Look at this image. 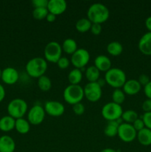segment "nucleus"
Returning <instances> with one entry per match:
<instances>
[{
  "instance_id": "obj_1",
  "label": "nucleus",
  "mask_w": 151,
  "mask_h": 152,
  "mask_svg": "<svg viewBox=\"0 0 151 152\" xmlns=\"http://www.w3.org/2000/svg\"><path fill=\"white\" fill-rule=\"evenodd\" d=\"M87 18L92 23H103L110 16L109 9L102 3H93L89 7L87 12Z\"/></svg>"
},
{
  "instance_id": "obj_2",
  "label": "nucleus",
  "mask_w": 151,
  "mask_h": 152,
  "mask_svg": "<svg viewBox=\"0 0 151 152\" xmlns=\"http://www.w3.org/2000/svg\"><path fill=\"white\" fill-rule=\"evenodd\" d=\"M47 69V61L42 57H34L30 59L25 65V70L31 77L38 78L44 75Z\"/></svg>"
},
{
  "instance_id": "obj_3",
  "label": "nucleus",
  "mask_w": 151,
  "mask_h": 152,
  "mask_svg": "<svg viewBox=\"0 0 151 152\" xmlns=\"http://www.w3.org/2000/svg\"><path fill=\"white\" fill-rule=\"evenodd\" d=\"M105 80L111 87L120 88L123 87L126 80V74L122 69L118 68H111L105 72Z\"/></svg>"
},
{
  "instance_id": "obj_4",
  "label": "nucleus",
  "mask_w": 151,
  "mask_h": 152,
  "mask_svg": "<svg viewBox=\"0 0 151 152\" xmlns=\"http://www.w3.org/2000/svg\"><path fill=\"white\" fill-rule=\"evenodd\" d=\"M84 96V88L81 87L79 84H70L65 88L63 92V97L65 102L73 105L81 102Z\"/></svg>"
},
{
  "instance_id": "obj_5",
  "label": "nucleus",
  "mask_w": 151,
  "mask_h": 152,
  "mask_svg": "<svg viewBox=\"0 0 151 152\" xmlns=\"http://www.w3.org/2000/svg\"><path fill=\"white\" fill-rule=\"evenodd\" d=\"M7 113L15 120L22 118L28 111V103L21 98H16L10 101L7 105Z\"/></svg>"
},
{
  "instance_id": "obj_6",
  "label": "nucleus",
  "mask_w": 151,
  "mask_h": 152,
  "mask_svg": "<svg viewBox=\"0 0 151 152\" xmlns=\"http://www.w3.org/2000/svg\"><path fill=\"white\" fill-rule=\"evenodd\" d=\"M123 113L121 105L115 103L112 101L103 105L102 108V115L105 120L109 121L117 120L121 117Z\"/></svg>"
},
{
  "instance_id": "obj_7",
  "label": "nucleus",
  "mask_w": 151,
  "mask_h": 152,
  "mask_svg": "<svg viewBox=\"0 0 151 152\" xmlns=\"http://www.w3.org/2000/svg\"><path fill=\"white\" fill-rule=\"evenodd\" d=\"M62 45L56 41L49 42L44 47V55L46 61L53 63H57L62 57Z\"/></svg>"
},
{
  "instance_id": "obj_8",
  "label": "nucleus",
  "mask_w": 151,
  "mask_h": 152,
  "mask_svg": "<svg viewBox=\"0 0 151 152\" xmlns=\"http://www.w3.org/2000/svg\"><path fill=\"white\" fill-rule=\"evenodd\" d=\"M90 59V55L88 50L84 48H78L72 55L70 58V62L75 67V68L83 69Z\"/></svg>"
},
{
  "instance_id": "obj_9",
  "label": "nucleus",
  "mask_w": 151,
  "mask_h": 152,
  "mask_svg": "<svg viewBox=\"0 0 151 152\" xmlns=\"http://www.w3.org/2000/svg\"><path fill=\"white\" fill-rule=\"evenodd\" d=\"M84 96L90 102H96L101 99L102 95V87L97 82H89L84 88Z\"/></svg>"
},
{
  "instance_id": "obj_10",
  "label": "nucleus",
  "mask_w": 151,
  "mask_h": 152,
  "mask_svg": "<svg viewBox=\"0 0 151 152\" xmlns=\"http://www.w3.org/2000/svg\"><path fill=\"white\" fill-rule=\"evenodd\" d=\"M118 137L125 142H130L137 137V132L135 130L133 125L127 123H122L118 129Z\"/></svg>"
},
{
  "instance_id": "obj_11",
  "label": "nucleus",
  "mask_w": 151,
  "mask_h": 152,
  "mask_svg": "<svg viewBox=\"0 0 151 152\" xmlns=\"http://www.w3.org/2000/svg\"><path fill=\"white\" fill-rule=\"evenodd\" d=\"M45 111L44 107L39 105H34L31 107L28 114V120L31 125L41 124L45 117Z\"/></svg>"
},
{
  "instance_id": "obj_12",
  "label": "nucleus",
  "mask_w": 151,
  "mask_h": 152,
  "mask_svg": "<svg viewBox=\"0 0 151 152\" xmlns=\"http://www.w3.org/2000/svg\"><path fill=\"white\" fill-rule=\"evenodd\" d=\"M44 111L48 115L52 117H60L65 112V106L60 102L56 100H49L44 104Z\"/></svg>"
},
{
  "instance_id": "obj_13",
  "label": "nucleus",
  "mask_w": 151,
  "mask_h": 152,
  "mask_svg": "<svg viewBox=\"0 0 151 152\" xmlns=\"http://www.w3.org/2000/svg\"><path fill=\"white\" fill-rule=\"evenodd\" d=\"M19 78V74L17 70L12 67H7L2 70L1 78L3 83L7 85H13L17 83Z\"/></svg>"
},
{
  "instance_id": "obj_14",
  "label": "nucleus",
  "mask_w": 151,
  "mask_h": 152,
  "mask_svg": "<svg viewBox=\"0 0 151 152\" xmlns=\"http://www.w3.org/2000/svg\"><path fill=\"white\" fill-rule=\"evenodd\" d=\"M67 1L65 0H48L47 10L49 13L54 15H60L63 13L67 9Z\"/></svg>"
},
{
  "instance_id": "obj_15",
  "label": "nucleus",
  "mask_w": 151,
  "mask_h": 152,
  "mask_svg": "<svg viewBox=\"0 0 151 152\" xmlns=\"http://www.w3.org/2000/svg\"><path fill=\"white\" fill-rule=\"evenodd\" d=\"M138 48L143 54L151 56V32H147L142 36L138 43Z\"/></svg>"
},
{
  "instance_id": "obj_16",
  "label": "nucleus",
  "mask_w": 151,
  "mask_h": 152,
  "mask_svg": "<svg viewBox=\"0 0 151 152\" xmlns=\"http://www.w3.org/2000/svg\"><path fill=\"white\" fill-rule=\"evenodd\" d=\"M122 88L123 91L125 94L135 95L140 91L142 86L137 80L131 79V80H127Z\"/></svg>"
},
{
  "instance_id": "obj_17",
  "label": "nucleus",
  "mask_w": 151,
  "mask_h": 152,
  "mask_svg": "<svg viewBox=\"0 0 151 152\" xmlns=\"http://www.w3.org/2000/svg\"><path fill=\"white\" fill-rule=\"evenodd\" d=\"M16 142L11 137L3 135L0 137V152H14Z\"/></svg>"
},
{
  "instance_id": "obj_18",
  "label": "nucleus",
  "mask_w": 151,
  "mask_h": 152,
  "mask_svg": "<svg viewBox=\"0 0 151 152\" xmlns=\"http://www.w3.org/2000/svg\"><path fill=\"white\" fill-rule=\"evenodd\" d=\"M94 65L99 70V71L107 72L111 68L112 62L110 59L105 55H99L94 59Z\"/></svg>"
},
{
  "instance_id": "obj_19",
  "label": "nucleus",
  "mask_w": 151,
  "mask_h": 152,
  "mask_svg": "<svg viewBox=\"0 0 151 152\" xmlns=\"http://www.w3.org/2000/svg\"><path fill=\"white\" fill-rule=\"evenodd\" d=\"M122 119L120 118L117 120L109 121L104 130V133L108 137H114L118 134V126L122 123Z\"/></svg>"
},
{
  "instance_id": "obj_20",
  "label": "nucleus",
  "mask_w": 151,
  "mask_h": 152,
  "mask_svg": "<svg viewBox=\"0 0 151 152\" xmlns=\"http://www.w3.org/2000/svg\"><path fill=\"white\" fill-rule=\"evenodd\" d=\"M16 120L10 115L4 116L0 119V130L4 132H9L15 129Z\"/></svg>"
},
{
  "instance_id": "obj_21",
  "label": "nucleus",
  "mask_w": 151,
  "mask_h": 152,
  "mask_svg": "<svg viewBox=\"0 0 151 152\" xmlns=\"http://www.w3.org/2000/svg\"><path fill=\"white\" fill-rule=\"evenodd\" d=\"M137 139L139 143L144 146L151 145V130L147 128H144L137 132Z\"/></svg>"
},
{
  "instance_id": "obj_22",
  "label": "nucleus",
  "mask_w": 151,
  "mask_h": 152,
  "mask_svg": "<svg viewBox=\"0 0 151 152\" xmlns=\"http://www.w3.org/2000/svg\"><path fill=\"white\" fill-rule=\"evenodd\" d=\"M15 129L21 134H26L30 129V123L26 119H16L15 123Z\"/></svg>"
},
{
  "instance_id": "obj_23",
  "label": "nucleus",
  "mask_w": 151,
  "mask_h": 152,
  "mask_svg": "<svg viewBox=\"0 0 151 152\" xmlns=\"http://www.w3.org/2000/svg\"><path fill=\"white\" fill-rule=\"evenodd\" d=\"M62 51L65 52L68 54L72 55L78 49L77 43L75 39L72 38H68L64 40L62 45Z\"/></svg>"
},
{
  "instance_id": "obj_24",
  "label": "nucleus",
  "mask_w": 151,
  "mask_h": 152,
  "mask_svg": "<svg viewBox=\"0 0 151 152\" xmlns=\"http://www.w3.org/2000/svg\"><path fill=\"white\" fill-rule=\"evenodd\" d=\"M85 77L89 82H97L100 78V71L95 65H90L86 68Z\"/></svg>"
},
{
  "instance_id": "obj_25",
  "label": "nucleus",
  "mask_w": 151,
  "mask_h": 152,
  "mask_svg": "<svg viewBox=\"0 0 151 152\" xmlns=\"http://www.w3.org/2000/svg\"><path fill=\"white\" fill-rule=\"evenodd\" d=\"M107 50L112 56H119L123 51V45L119 42L113 41L107 45Z\"/></svg>"
},
{
  "instance_id": "obj_26",
  "label": "nucleus",
  "mask_w": 151,
  "mask_h": 152,
  "mask_svg": "<svg viewBox=\"0 0 151 152\" xmlns=\"http://www.w3.org/2000/svg\"><path fill=\"white\" fill-rule=\"evenodd\" d=\"M68 81L72 85H78L82 80V71L78 68H73L68 74Z\"/></svg>"
},
{
  "instance_id": "obj_27",
  "label": "nucleus",
  "mask_w": 151,
  "mask_h": 152,
  "mask_svg": "<svg viewBox=\"0 0 151 152\" xmlns=\"http://www.w3.org/2000/svg\"><path fill=\"white\" fill-rule=\"evenodd\" d=\"M92 22L88 18H81L76 23V28L78 32L85 33L90 31Z\"/></svg>"
},
{
  "instance_id": "obj_28",
  "label": "nucleus",
  "mask_w": 151,
  "mask_h": 152,
  "mask_svg": "<svg viewBox=\"0 0 151 152\" xmlns=\"http://www.w3.org/2000/svg\"><path fill=\"white\" fill-rule=\"evenodd\" d=\"M121 118L122 119V120H124V123L133 124L139 118V115H138V113L134 110H127V111H123Z\"/></svg>"
},
{
  "instance_id": "obj_29",
  "label": "nucleus",
  "mask_w": 151,
  "mask_h": 152,
  "mask_svg": "<svg viewBox=\"0 0 151 152\" xmlns=\"http://www.w3.org/2000/svg\"><path fill=\"white\" fill-rule=\"evenodd\" d=\"M37 85H38V88L41 91H49L51 88L52 82L51 80L47 76L43 75L38 78Z\"/></svg>"
},
{
  "instance_id": "obj_30",
  "label": "nucleus",
  "mask_w": 151,
  "mask_h": 152,
  "mask_svg": "<svg viewBox=\"0 0 151 152\" xmlns=\"http://www.w3.org/2000/svg\"><path fill=\"white\" fill-rule=\"evenodd\" d=\"M112 99L113 102L121 105V103L124 102V99H125V94L121 89L115 88L113 91Z\"/></svg>"
},
{
  "instance_id": "obj_31",
  "label": "nucleus",
  "mask_w": 151,
  "mask_h": 152,
  "mask_svg": "<svg viewBox=\"0 0 151 152\" xmlns=\"http://www.w3.org/2000/svg\"><path fill=\"white\" fill-rule=\"evenodd\" d=\"M48 13L49 12L47 7H36L33 10L32 14L34 19L41 20V19L46 18Z\"/></svg>"
},
{
  "instance_id": "obj_32",
  "label": "nucleus",
  "mask_w": 151,
  "mask_h": 152,
  "mask_svg": "<svg viewBox=\"0 0 151 152\" xmlns=\"http://www.w3.org/2000/svg\"><path fill=\"white\" fill-rule=\"evenodd\" d=\"M73 111L74 114H76V115H81L84 113L85 107L81 102H78V103L73 105Z\"/></svg>"
},
{
  "instance_id": "obj_33",
  "label": "nucleus",
  "mask_w": 151,
  "mask_h": 152,
  "mask_svg": "<svg viewBox=\"0 0 151 152\" xmlns=\"http://www.w3.org/2000/svg\"><path fill=\"white\" fill-rule=\"evenodd\" d=\"M70 62V59L68 57L62 56L57 62V65L59 68H62V69H65V68H67L69 66Z\"/></svg>"
},
{
  "instance_id": "obj_34",
  "label": "nucleus",
  "mask_w": 151,
  "mask_h": 152,
  "mask_svg": "<svg viewBox=\"0 0 151 152\" xmlns=\"http://www.w3.org/2000/svg\"><path fill=\"white\" fill-rule=\"evenodd\" d=\"M142 120L144 123L145 128L151 130V111L150 112H145L142 116Z\"/></svg>"
},
{
  "instance_id": "obj_35",
  "label": "nucleus",
  "mask_w": 151,
  "mask_h": 152,
  "mask_svg": "<svg viewBox=\"0 0 151 152\" xmlns=\"http://www.w3.org/2000/svg\"><path fill=\"white\" fill-rule=\"evenodd\" d=\"M32 4L36 7H47L48 0H32Z\"/></svg>"
},
{
  "instance_id": "obj_36",
  "label": "nucleus",
  "mask_w": 151,
  "mask_h": 152,
  "mask_svg": "<svg viewBox=\"0 0 151 152\" xmlns=\"http://www.w3.org/2000/svg\"><path fill=\"white\" fill-rule=\"evenodd\" d=\"M132 125H133V128H134L135 130H136L137 132H139V131H141L142 129H143L144 128H145L144 123L142 119L141 118H138L137 120H136Z\"/></svg>"
},
{
  "instance_id": "obj_37",
  "label": "nucleus",
  "mask_w": 151,
  "mask_h": 152,
  "mask_svg": "<svg viewBox=\"0 0 151 152\" xmlns=\"http://www.w3.org/2000/svg\"><path fill=\"white\" fill-rule=\"evenodd\" d=\"M102 25L101 24L99 23H92L91 28H90V31H91V33L94 35H99L102 32Z\"/></svg>"
},
{
  "instance_id": "obj_38",
  "label": "nucleus",
  "mask_w": 151,
  "mask_h": 152,
  "mask_svg": "<svg viewBox=\"0 0 151 152\" xmlns=\"http://www.w3.org/2000/svg\"><path fill=\"white\" fill-rule=\"evenodd\" d=\"M137 80L139 81V83H140L141 86H144L147 85L148 83H150V81L149 76L144 74H141V75L139 77V79H138Z\"/></svg>"
},
{
  "instance_id": "obj_39",
  "label": "nucleus",
  "mask_w": 151,
  "mask_h": 152,
  "mask_svg": "<svg viewBox=\"0 0 151 152\" xmlns=\"http://www.w3.org/2000/svg\"><path fill=\"white\" fill-rule=\"evenodd\" d=\"M142 109L145 112H150L151 111V99H147L142 103Z\"/></svg>"
},
{
  "instance_id": "obj_40",
  "label": "nucleus",
  "mask_w": 151,
  "mask_h": 152,
  "mask_svg": "<svg viewBox=\"0 0 151 152\" xmlns=\"http://www.w3.org/2000/svg\"><path fill=\"white\" fill-rule=\"evenodd\" d=\"M144 94L146 95L147 99H151V80L147 85H146L144 86Z\"/></svg>"
},
{
  "instance_id": "obj_41",
  "label": "nucleus",
  "mask_w": 151,
  "mask_h": 152,
  "mask_svg": "<svg viewBox=\"0 0 151 152\" xmlns=\"http://www.w3.org/2000/svg\"><path fill=\"white\" fill-rule=\"evenodd\" d=\"M4 97H5V90H4V86L0 84V102L3 101Z\"/></svg>"
},
{
  "instance_id": "obj_42",
  "label": "nucleus",
  "mask_w": 151,
  "mask_h": 152,
  "mask_svg": "<svg viewBox=\"0 0 151 152\" xmlns=\"http://www.w3.org/2000/svg\"><path fill=\"white\" fill-rule=\"evenodd\" d=\"M145 26L148 30V32H151V16H148L145 20Z\"/></svg>"
},
{
  "instance_id": "obj_43",
  "label": "nucleus",
  "mask_w": 151,
  "mask_h": 152,
  "mask_svg": "<svg viewBox=\"0 0 151 152\" xmlns=\"http://www.w3.org/2000/svg\"><path fill=\"white\" fill-rule=\"evenodd\" d=\"M56 15H54L53 13H47V16H46V19L50 22H54V21L56 20Z\"/></svg>"
},
{
  "instance_id": "obj_44",
  "label": "nucleus",
  "mask_w": 151,
  "mask_h": 152,
  "mask_svg": "<svg viewBox=\"0 0 151 152\" xmlns=\"http://www.w3.org/2000/svg\"><path fill=\"white\" fill-rule=\"evenodd\" d=\"M97 83H99V86H101V87L102 88V86H104V85L105 84V83H106V82H105V79H102V78H99V80H98V81H97Z\"/></svg>"
},
{
  "instance_id": "obj_45",
  "label": "nucleus",
  "mask_w": 151,
  "mask_h": 152,
  "mask_svg": "<svg viewBox=\"0 0 151 152\" xmlns=\"http://www.w3.org/2000/svg\"><path fill=\"white\" fill-rule=\"evenodd\" d=\"M100 152H118L116 150L113 149V148H105V149L102 150Z\"/></svg>"
},
{
  "instance_id": "obj_46",
  "label": "nucleus",
  "mask_w": 151,
  "mask_h": 152,
  "mask_svg": "<svg viewBox=\"0 0 151 152\" xmlns=\"http://www.w3.org/2000/svg\"><path fill=\"white\" fill-rule=\"evenodd\" d=\"M1 72H2V70L0 68V80H1Z\"/></svg>"
}]
</instances>
